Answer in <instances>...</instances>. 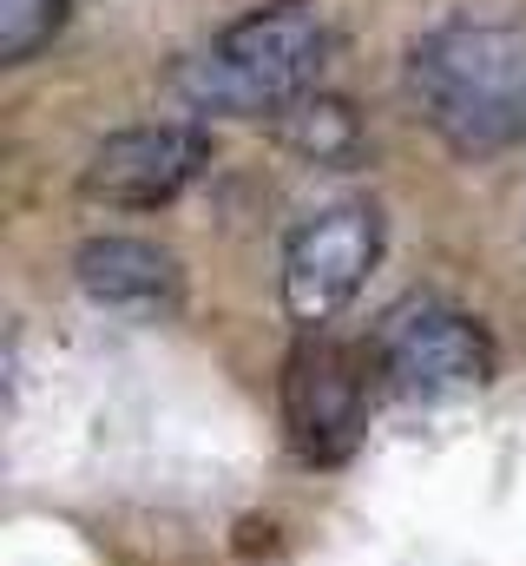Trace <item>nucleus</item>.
I'll return each mask as SVG.
<instances>
[{
	"instance_id": "f257e3e1",
	"label": "nucleus",
	"mask_w": 526,
	"mask_h": 566,
	"mask_svg": "<svg viewBox=\"0 0 526 566\" xmlns=\"http://www.w3.org/2000/svg\"><path fill=\"white\" fill-rule=\"evenodd\" d=\"M408 99L461 158L526 145V20H441L408 46Z\"/></svg>"
},
{
	"instance_id": "f03ea898",
	"label": "nucleus",
	"mask_w": 526,
	"mask_h": 566,
	"mask_svg": "<svg viewBox=\"0 0 526 566\" xmlns=\"http://www.w3.org/2000/svg\"><path fill=\"white\" fill-rule=\"evenodd\" d=\"M329 60V27L309 0H270L238 13L224 33H211L191 60H178L171 93L191 113L218 119H276L303 93H316V73Z\"/></svg>"
},
{
	"instance_id": "7ed1b4c3",
	"label": "nucleus",
	"mask_w": 526,
	"mask_h": 566,
	"mask_svg": "<svg viewBox=\"0 0 526 566\" xmlns=\"http://www.w3.org/2000/svg\"><path fill=\"white\" fill-rule=\"evenodd\" d=\"M376 363L401 396H421V402L474 396L494 382V336L467 310L414 296V303L389 310V323L376 336Z\"/></svg>"
},
{
	"instance_id": "20e7f679",
	"label": "nucleus",
	"mask_w": 526,
	"mask_h": 566,
	"mask_svg": "<svg viewBox=\"0 0 526 566\" xmlns=\"http://www.w3.org/2000/svg\"><path fill=\"white\" fill-rule=\"evenodd\" d=\"M376 258H382V211L376 205L349 198V205L309 211L283 244V310L303 329H323L329 316H343L356 303Z\"/></svg>"
},
{
	"instance_id": "39448f33",
	"label": "nucleus",
	"mask_w": 526,
	"mask_h": 566,
	"mask_svg": "<svg viewBox=\"0 0 526 566\" xmlns=\"http://www.w3.org/2000/svg\"><path fill=\"white\" fill-rule=\"evenodd\" d=\"M362 422H369L362 356L329 343V336L296 343V356L283 363V428H290L296 461H309V468L343 461L362 441Z\"/></svg>"
},
{
	"instance_id": "423d86ee",
	"label": "nucleus",
	"mask_w": 526,
	"mask_h": 566,
	"mask_svg": "<svg viewBox=\"0 0 526 566\" xmlns=\"http://www.w3.org/2000/svg\"><path fill=\"white\" fill-rule=\"evenodd\" d=\"M211 158V139L198 126H126L99 145L80 171V191L119 211L171 205Z\"/></svg>"
},
{
	"instance_id": "0eeeda50",
	"label": "nucleus",
	"mask_w": 526,
	"mask_h": 566,
	"mask_svg": "<svg viewBox=\"0 0 526 566\" xmlns=\"http://www.w3.org/2000/svg\"><path fill=\"white\" fill-rule=\"evenodd\" d=\"M73 271H80V290L93 303H106V310L151 316V310L178 303V264H171V251H158L145 238H93V244H80Z\"/></svg>"
},
{
	"instance_id": "6e6552de",
	"label": "nucleus",
	"mask_w": 526,
	"mask_h": 566,
	"mask_svg": "<svg viewBox=\"0 0 526 566\" xmlns=\"http://www.w3.org/2000/svg\"><path fill=\"white\" fill-rule=\"evenodd\" d=\"M270 126H276V139L290 145L296 158H309V165H343V158H356V145H362L356 106L336 99V93H303V99L283 106Z\"/></svg>"
},
{
	"instance_id": "1a4fd4ad",
	"label": "nucleus",
	"mask_w": 526,
	"mask_h": 566,
	"mask_svg": "<svg viewBox=\"0 0 526 566\" xmlns=\"http://www.w3.org/2000/svg\"><path fill=\"white\" fill-rule=\"evenodd\" d=\"M66 7H73V0H0V60H7V66L33 60V53L66 27Z\"/></svg>"
}]
</instances>
